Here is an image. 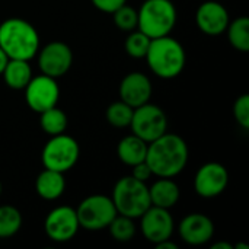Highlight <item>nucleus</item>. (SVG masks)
Segmentation results:
<instances>
[{"label": "nucleus", "instance_id": "f257e3e1", "mask_svg": "<svg viewBox=\"0 0 249 249\" xmlns=\"http://www.w3.org/2000/svg\"><path fill=\"white\" fill-rule=\"evenodd\" d=\"M188 162V146L182 137L165 133L147 143L146 163L158 178H174L181 174Z\"/></svg>", "mask_w": 249, "mask_h": 249}, {"label": "nucleus", "instance_id": "f03ea898", "mask_svg": "<svg viewBox=\"0 0 249 249\" xmlns=\"http://www.w3.org/2000/svg\"><path fill=\"white\" fill-rule=\"evenodd\" d=\"M0 48L7 58L32 60L39 50L36 28L22 18H9L0 23Z\"/></svg>", "mask_w": 249, "mask_h": 249}, {"label": "nucleus", "instance_id": "7ed1b4c3", "mask_svg": "<svg viewBox=\"0 0 249 249\" xmlns=\"http://www.w3.org/2000/svg\"><path fill=\"white\" fill-rule=\"evenodd\" d=\"M144 58L150 70L160 79L178 77L187 61L182 44L171 35L152 39Z\"/></svg>", "mask_w": 249, "mask_h": 249}, {"label": "nucleus", "instance_id": "20e7f679", "mask_svg": "<svg viewBox=\"0 0 249 249\" xmlns=\"http://www.w3.org/2000/svg\"><path fill=\"white\" fill-rule=\"evenodd\" d=\"M137 15V29L150 39L169 35L178 19L177 7L171 0H146Z\"/></svg>", "mask_w": 249, "mask_h": 249}, {"label": "nucleus", "instance_id": "39448f33", "mask_svg": "<svg viewBox=\"0 0 249 249\" xmlns=\"http://www.w3.org/2000/svg\"><path fill=\"white\" fill-rule=\"evenodd\" d=\"M111 200L118 214L131 219H139L152 206L149 187L146 185V182H142L131 175L117 181L112 190Z\"/></svg>", "mask_w": 249, "mask_h": 249}, {"label": "nucleus", "instance_id": "423d86ee", "mask_svg": "<svg viewBox=\"0 0 249 249\" xmlns=\"http://www.w3.org/2000/svg\"><path fill=\"white\" fill-rule=\"evenodd\" d=\"M80 147L76 139L64 133L51 136L41 152V160L45 169L66 174L77 163Z\"/></svg>", "mask_w": 249, "mask_h": 249}, {"label": "nucleus", "instance_id": "0eeeda50", "mask_svg": "<svg viewBox=\"0 0 249 249\" xmlns=\"http://www.w3.org/2000/svg\"><path fill=\"white\" fill-rule=\"evenodd\" d=\"M76 214L80 228L95 232L107 229L118 213L111 197L93 194L80 201L76 209Z\"/></svg>", "mask_w": 249, "mask_h": 249}, {"label": "nucleus", "instance_id": "6e6552de", "mask_svg": "<svg viewBox=\"0 0 249 249\" xmlns=\"http://www.w3.org/2000/svg\"><path fill=\"white\" fill-rule=\"evenodd\" d=\"M130 128L133 134L150 143L168 131V117L160 107L147 102L134 108Z\"/></svg>", "mask_w": 249, "mask_h": 249}, {"label": "nucleus", "instance_id": "1a4fd4ad", "mask_svg": "<svg viewBox=\"0 0 249 249\" xmlns=\"http://www.w3.org/2000/svg\"><path fill=\"white\" fill-rule=\"evenodd\" d=\"M23 90L28 107L36 114L55 107L60 98V88L57 79L42 73L35 77L32 76Z\"/></svg>", "mask_w": 249, "mask_h": 249}, {"label": "nucleus", "instance_id": "9d476101", "mask_svg": "<svg viewBox=\"0 0 249 249\" xmlns=\"http://www.w3.org/2000/svg\"><path fill=\"white\" fill-rule=\"evenodd\" d=\"M38 66L42 74L58 79L64 76L73 64V51L63 41L48 42L38 50Z\"/></svg>", "mask_w": 249, "mask_h": 249}, {"label": "nucleus", "instance_id": "9b49d317", "mask_svg": "<svg viewBox=\"0 0 249 249\" xmlns=\"http://www.w3.org/2000/svg\"><path fill=\"white\" fill-rule=\"evenodd\" d=\"M80 229L76 209L70 206H58L53 209L44 222L45 235L54 242H69L71 241Z\"/></svg>", "mask_w": 249, "mask_h": 249}, {"label": "nucleus", "instance_id": "f8f14e48", "mask_svg": "<svg viewBox=\"0 0 249 249\" xmlns=\"http://www.w3.org/2000/svg\"><path fill=\"white\" fill-rule=\"evenodd\" d=\"M139 219L142 233L149 242L156 245L162 241L171 239L175 223L168 209L150 206Z\"/></svg>", "mask_w": 249, "mask_h": 249}, {"label": "nucleus", "instance_id": "ddd939ff", "mask_svg": "<svg viewBox=\"0 0 249 249\" xmlns=\"http://www.w3.org/2000/svg\"><path fill=\"white\" fill-rule=\"evenodd\" d=\"M229 184L228 169L217 162H209L200 166L194 178V190L203 198L220 196Z\"/></svg>", "mask_w": 249, "mask_h": 249}, {"label": "nucleus", "instance_id": "4468645a", "mask_svg": "<svg viewBox=\"0 0 249 249\" xmlns=\"http://www.w3.org/2000/svg\"><path fill=\"white\" fill-rule=\"evenodd\" d=\"M231 22L228 9L214 0H207L201 3L196 12V23L201 32L206 35H220L226 32V28Z\"/></svg>", "mask_w": 249, "mask_h": 249}, {"label": "nucleus", "instance_id": "2eb2a0df", "mask_svg": "<svg viewBox=\"0 0 249 249\" xmlns=\"http://www.w3.org/2000/svg\"><path fill=\"white\" fill-rule=\"evenodd\" d=\"M120 99L133 108L147 104L152 98V82L142 71H131L125 74L120 83Z\"/></svg>", "mask_w": 249, "mask_h": 249}, {"label": "nucleus", "instance_id": "dca6fc26", "mask_svg": "<svg viewBox=\"0 0 249 249\" xmlns=\"http://www.w3.org/2000/svg\"><path fill=\"white\" fill-rule=\"evenodd\" d=\"M179 236L188 245H204L214 236V223L206 214L191 213L181 220Z\"/></svg>", "mask_w": 249, "mask_h": 249}, {"label": "nucleus", "instance_id": "f3484780", "mask_svg": "<svg viewBox=\"0 0 249 249\" xmlns=\"http://www.w3.org/2000/svg\"><path fill=\"white\" fill-rule=\"evenodd\" d=\"M66 190V179L64 174L45 169L36 177L35 179V191L36 194L47 201H54L64 194Z\"/></svg>", "mask_w": 249, "mask_h": 249}, {"label": "nucleus", "instance_id": "a211bd4d", "mask_svg": "<svg viewBox=\"0 0 249 249\" xmlns=\"http://www.w3.org/2000/svg\"><path fill=\"white\" fill-rule=\"evenodd\" d=\"M149 196L152 206L169 210L179 201L181 190L172 178H159L149 188Z\"/></svg>", "mask_w": 249, "mask_h": 249}, {"label": "nucleus", "instance_id": "6ab92c4d", "mask_svg": "<svg viewBox=\"0 0 249 249\" xmlns=\"http://www.w3.org/2000/svg\"><path fill=\"white\" fill-rule=\"evenodd\" d=\"M146 153H147V143L140 137H137L136 134L125 136L124 139L120 140L117 146V156L127 166H134L140 162H144Z\"/></svg>", "mask_w": 249, "mask_h": 249}, {"label": "nucleus", "instance_id": "aec40b11", "mask_svg": "<svg viewBox=\"0 0 249 249\" xmlns=\"http://www.w3.org/2000/svg\"><path fill=\"white\" fill-rule=\"evenodd\" d=\"M6 85L13 90H23L25 86L32 79V69L26 60H15L9 58L3 73H1Z\"/></svg>", "mask_w": 249, "mask_h": 249}, {"label": "nucleus", "instance_id": "412c9836", "mask_svg": "<svg viewBox=\"0 0 249 249\" xmlns=\"http://www.w3.org/2000/svg\"><path fill=\"white\" fill-rule=\"evenodd\" d=\"M67 124L69 121H67L66 112L57 108V105L39 112V125L44 130V133H47L50 137L64 133L67 128Z\"/></svg>", "mask_w": 249, "mask_h": 249}, {"label": "nucleus", "instance_id": "4be33fe9", "mask_svg": "<svg viewBox=\"0 0 249 249\" xmlns=\"http://www.w3.org/2000/svg\"><path fill=\"white\" fill-rule=\"evenodd\" d=\"M228 38L231 45L241 51L248 53L249 51V19L247 16H241L232 22H229L228 28Z\"/></svg>", "mask_w": 249, "mask_h": 249}, {"label": "nucleus", "instance_id": "5701e85b", "mask_svg": "<svg viewBox=\"0 0 249 249\" xmlns=\"http://www.w3.org/2000/svg\"><path fill=\"white\" fill-rule=\"evenodd\" d=\"M22 228L20 212L9 204L0 206V239L15 236Z\"/></svg>", "mask_w": 249, "mask_h": 249}, {"label": "nucleus", "instance_id": "b1692460", "mask_svg": "<svg viewBox=\"0 0 249 249\" xmlns=\"http://www.w3.org/2000/svg\"><path fill=\"white\" fill-rule=\"evenodd\" d=\"M133 111L134 108L130 107L128 104H125L124 101H117L112 102L105 112L107 121L117 128H124V127H130L131 123V117H133Z\"/></svg>", "mask_w": 249, "mask_h": 249}, {"label": "nucleus", "instance_id": "393cba45", "mask_svg": "<svg viewBox=\"0 0 249 249\" xmlns=\"http://www.w3.org/2000/svg\"><path fill=\"white\" fill-rule=\"evenodd\" d=\"M108 229H109L111 236L117 242H130L136 235L134 219L123 216V214H117L109 223Z\"/></svg>", "mask_w": 249, "mask_h": 249}, {"label": "nucleus", "instance_id": "a878e982", "mask_svg": "<svg viewBox=\"0 0 249 249\" xmlns=\"http://www.w3.org/2000/svg\"><path fill=\"white\" fill-rule=\"evenodd\" d=\"M150 41L152 39L146 34H143L139 29H134L128 34V36L125 39V44H124L125 53L133 58H144V55L149 50Z\"/></svg>", "mask_w": 249, "mask_h": 249}, {"label": "nucleus", "instance_id": "bb28decb", "mask_svg": "<svg viewBox=\"0 0 249 249\" xmlns=\"http://www.w3.org/2000/svg\"><path fill=\"white\" fill-rule=\"evenodd\" d=\"M114 18V23L120 31L124 32H131L134 29H137V20H139V15L137 10L131 6H128L127 3L123 4L121 7H118L115 12L111 13Z\"/></svg>", "mask_w": 249, "mask_h": 249}, {"label": "nucleus", "instance_id": "cd10ccee", "mask_svg": "<svg viewBox=\"0 0 249 249\" xmlns=\"http://www.w3.org/2000/svg\"><path fill=\"white\" fill-rule=\"evenodd\" d=\"M233 117L236 120V123L248 130L249 128V95L248 93H244L241 95L235 104H233Z\"/></svg>", "mask_w": 249, "mask_h": 249}, {"label": "nucleus", "instance_id": "c85d7f7f", "mask_svg": "<svg viewBox=\"0 0 249 249\" xmlns=\"http://www.w3.org/2000/svg\"><path fill=\"white\" fill-rule=\"evenodd\" d=\"M90 1L98 10H101L104 13H112L118 7H121L123 4L127 3V0H90Z\"/></svg>", "mask_w": 249, "mask_h": 249}, {"label": "nucleus", "instance_id": "c756f323", "mask_svg": "<svg viewBox=\"0 0 249 249\" xmlns=\"http://www.w3.org/2000/svg\"><path fill=\"white\" fill-rule=\"evenodd\" d=\"M131 177L142 181V182H146L153 177V174H152V169L149 168V165L144 160V162H140V163L131 166Z\"/></svg>", "mask_w": 249, "mask_h": 249}, {"label": "nucleus", "instance_id": "7c9ffc66", "mask_svg": "<svg viewBox=\"0 0 249 249\" xmlns=\"http://www.w3.org/2000/svg\"><path fill=\"white\" fill-rule=\"evenodd\" d=\"M158 249H177V244H174V242H171V239H166V241H162V242H159V244H156L155 245Z\"/></svg>", "mask_w": 249, "mask_h": 249}, {"label": "nucleus", "instance_id": "2f4dec72", "mask_svg": "<svg viewBox=\"0 0 249 249\" xmlns=\"http://www.w3.org/2000/svg\"><path fill=\"white\" fill-rule=\"evenodd\" d=\"M7 55L4 54V51L0 48V74L3 73V69H4V66H6V63H7Z\"/></svg>", "mask_w": 249, "mask_h": 249}, {"label": "nucleus", "instance_id": "473e14b6", "mask_svg": "<svg viewBox=\"0 0 249 249\" xmlns=\"http://www.w3.org/2000/svg\"><path fill=\"white\" fill-rule=\"evenodd\" d=\"M212 249H233V245L228 244V242H217V244H213Z\"/></svg>", "mask_w": 249, "mask_h": 249}, {"label": "nucleus", "instance_id": "72a5a7b5", "mask_svg": "<svg viewBox=\"0 0 249 249\" xmlns=\"http://www.w3.org/2000/svg\"><path fill=\"white\" fill-rule=\"evenodd\" d=\"M233 248H244V249H248V245H244V244H238L236 247H233Z\"/></svg>", "mask_w": 249, "mask_h": 249}, {"label": "nucleus", "instance_id": "f704fd0d", "mask_svg": "<svg viewBox=\"0 0 249 249\" xmlns=\"http://www.w3.org/2000/svg\"><path fill=\"white\" fill-rule=\"evenodd\" d=\"M1 190H3V185H1V182H0V194H1Z\"/></svg>", "mask_w": 249, "mask_h": 249}]
</instances>
